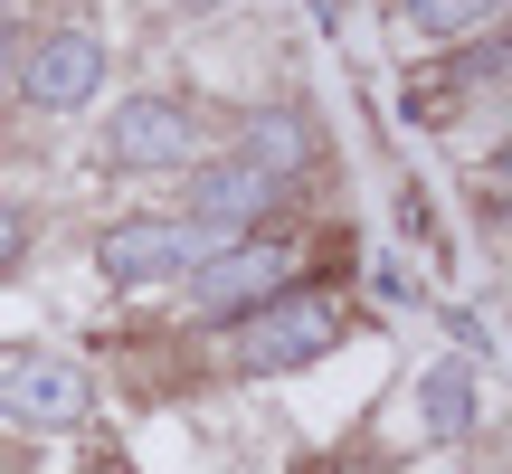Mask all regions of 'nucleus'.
Returning a JSON list of instances; mask_svg holds the SVG:
<instances>
[{"label":"nucleus","mask_w":512,"mask_h":474,"mask_svg":"<svg viewBox=\"0 0 512 474\" xmlns=\"http://www.w3.org/2000/svg\"><path fill=\"white\" fill-rule=\"evenodd\" d=\"M209 247H219V237L190 228V219H114L105 237H95V266H105V285L143 294V285H181Z\"/></svg>","instance_id":"obj_5"},{"label":"nucleus","mask_w":512,"mask_h":474,"mask_svg":"<svg viewBox=\"0 0 512 474\" xmlns=\"http://www.w3.org/2000/svg\"><path fill=\"white\" fill-rule=\"evenodd\" d=\"M456 76H465V86H494V76H503V48H494V38H484V48H475V57H465V67H456Z\"/></svg>","instance_id":"obj_12"},{"label":"nucleus","mask_w":512,"mask_h":474,"mask_svg":"<svg viewBox=\"0 0 512 474\" xmlns=\"http://www.w3.org/2000/svg\"><path fill=\"white\" fill-rule=\"evenodd\" d=\"M181 285H190V313H200V323H238V313H256L266 294L294 285V247L285 237H228V247H209Z\"/></svg>","instance_id":"obj_3"},{"label":"nucleus","mask_w":512,"mask_h":474,"mask_svg":"<svg viewBox=\"0 0 512 474\" xmlns=\"http://www.w3.org/2000/svg\"><path fill=\"white\" fill-rule=\"evenodd\" d=\"M285 190H294V181H275V171H256V162H238V152H219V162H190V209H181V219L209 228V237L228 247V237L266 228L275 209H285Z\"/></svg>","instance_id":"obj_6"},{"label":"nucleus","mask_w":512,"mask_h":474,"mask_svg":"<svg viewBox=\"0 0 512 474\" xmlns=\"http://www.w3.org/2000/svg\"><path fill=\"white\" fill-rule=\"evenodd\" d=\"M238 162L275 171V181H294V171L313 162V124H304V114H285V105L247 114V124H238Z\"/></svg>","instance_id":"obj_9"},{"label":"nucleus","mask_w":512,"mask_h":474,"mask_svg":"<svg viewBox=\"0 0 512 474\" xmlns=\"http://www.w3.org/2000/svg\"><path fill=\"white\" fill-rule=\"evenodd\" d=\"M105 162L114 171H190V162H209V133L181 95H124L105 114Z\"/></svg>","instance_id":"obj_4"},{"label":"nucleus","mask_w":512,"mask_h":474,"mask_svg":"<svg viewBox=\"0 0 512 474\" xmlns=\"http://www.w3.org/2000/svg\"><path fill=\"white\" fill-rule=\"evenodd\" d=\"M171 10H219V0H171Z\"/></svg>","instance_id":"obj_13"},{"label":"nucleus","mask_w":512,"mask_h":474,"mask_svg":"<svg viewBox=\"0 0 512 474\" xmlns=\"http://www.w3.org/2000/svg\"><path fill=\"white\" fill-rule=\"evenodd\" d=\"M408 19H418L427 38H475L503 19V0H408Z\"/></svg>","instance_id":"obj_10"},{"label":"nucleus","mask_w":512,"mask_h":474,"mask_svg":"<svg viewBox=\"0 0 512 474\" xmlns=\"http://www.w3.org/2000/svg\"><path fill=\"white\" fill-rule=\"evenodd\" d=\"M342 342V313L323 304V294H266L256 313H238L228 323V342H219V361L238 370V380H285V370H313L323 351Z\"/></svg>","instance_id":"obj_1"},{"label":"nucleus","mask_w":512,"mask_h":474,"mask_svg":"<svg viewBox=\"0 0 512 474\" xmlns=\"http://www.w3.org/2000/svg\"><path fill=\"white\" fill-rule=\"evenodd\" d=\"M19 95H29L38 114H86L95 95H105V38H95L86 19L29 38V57H19Z\"/></svg>","instance_id":"obj_7"},{"label":"nucleus","mask_w":512,"mask_h":474,"mask_svg":"<svg viewBox=\"0 0 512 474\" xmlns=\"http://www.w3.org/2000/svg\"><path fill=\"white\" fill-rule=\"evenodd\" d=\"M86 408H95V380L67 361V351H48V342H0V418H10V427L57 437V427H86Z\"/></svg>","instance_id":"obj_2"},{"label":"nucleus","mask_w":512,"mask_h":474,"mask_svg":"<svg viewBox=\"0 0 512 474\" xmlns=\"http://www.w3.org/2000/svg\"><path fill=\"white\" fill-rule=\"evenodd\" d=\"M19 256H29V209H19V200H0V275H10Z\"/></svg>","instance_id":"obj_11"},{"label":"nucleus","mask_w":512,"mask_h":474,"mask_svg":"<svg viewBox=\"0 0 512 474\" xmlns=\"http://www.w3.org/2000/svg\"><path fill=\"white\" fill-rule=\"evenodd\" d=\"M475 408H484V389H475V361H427L418 370V418L437 427V437H475Z\"/></svg>","instance_id":"obj_8"}]
</instances>
